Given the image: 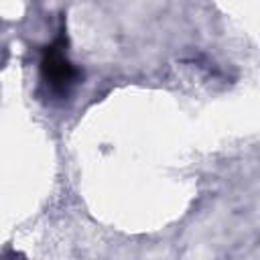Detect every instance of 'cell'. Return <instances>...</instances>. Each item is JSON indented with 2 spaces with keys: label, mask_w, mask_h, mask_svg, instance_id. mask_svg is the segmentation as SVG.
<instances>
[{
  "label": "cell",
  "mask_w": 260,
  "mask_h": 260,
  "mask_svg": "<svg viewBox=\"0 0 260 260\" xmlns=\"http://www.w3.org/2000/svg\"><path fill=\"white\" fill-rule=\"evenodd\" d=\"M65 47H67V35H65V28L61 26L59 37L55 39V43L43 49V57H41L43 81L53 93H59V95H65L71 89V85L81 77V71L69 61Z\"/></svg>",
  "instance_id": "cell-1"
}]
</instances>
